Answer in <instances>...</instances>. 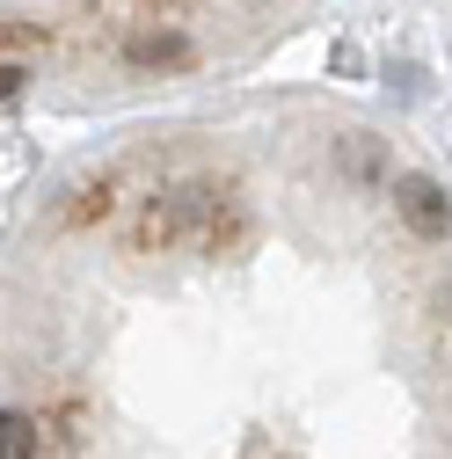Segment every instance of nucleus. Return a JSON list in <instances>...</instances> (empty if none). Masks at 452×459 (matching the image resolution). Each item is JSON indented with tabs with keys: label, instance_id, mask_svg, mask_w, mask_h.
<instances>
[{
	"label": "nucleus",
	"instance_id": "f257e3e1",
	"mask_svg": "<svg viewBox=\"0 0 452 459\" xmlns=\"http://www.w3.org/2000/svg\"><path fill=\"white\" fill-rule=\"evenodd\" d=\"M248 241V219L234 183H183V190H153L146 212L132 219V248L139 255H168V248H241Z\"/></svg>",
	"mask_w": 452,
	"mask_h": 459
},
{
	"label": "nucleus",
	"instance_id": "f03ea898",
	"mask_svg": "<svg viewBox=\"0 0 452 459\" xmlns=\"http://www.w3.org/2000/svg\"><path fill=\"white\" fill-rule=\"evenodd\" d=\"M117 59H125L132 74H176V66L197 59V37H190L183 22H125Z\"/></svg>",
	"mask_w": 452,
	"mask_h": 459
},
{
	"label": "nucleus",
	"instance_id": "7ed1b4c3",
	"mask_svg": "<svg viewBox=\"0 0 452 459\" xmlns=\"http://www.w3.org/2000/svg\"><path fill=\"white\" fill-rule=\"evenodd\" d=\"M394 212L416 241H452V197L430 183V176H402L394 183Z\"/></svg>",
	"mask_w": 452,
	"mask_h": 459
},
{
	"label": "nucleus",
	"instance_id": "20e7f679",
	"mask_svg": "<svg viewBox=\"0 0 452 459\" xmlns=\"http://www.w3.org/2000/svg\"><path fill=\"white\" fill-rule=\"evenodd\" d=\"M335 176L358 183V190L387 183V153H379V139H372V132H343V139H335Z\"/></svg>",
	"mask_w": 452,
	"mask_h": 459
},
{
	"label": "nucleus",
	"instance_id": "39448f33",
	"mask_svg": "<svg viewBox=\"0 0 452 459\" xmlns=\"http://www.w3.org/2000/svg\"><path fill=\"white\" fill-rule=\"evenodd\" d=\"M0 459H44V423L22 416V409H8V416H0Z\"/></svg>",
	"mask_w": 452,
	"mask_h": 459
},
{
	"label": "nucleus",
	"instance_id": "423d86ee",
	"mask_svg": "<svg viewBox=\"0 0 452 459\" xmlns=\"http://www.w3.org/2000/svg\"><path fill=\"white\" fill-rule=\"evenodd\" d=\"M109 204H117V183H109V176H95V183H81V190H74L66 219H74V226H95V219H109Z\"/></svg>",
	"mask_w": 452,
	"mask_h": 459
},
{
	"label": "nucleus",
	"instance_id": "0eeeda50",
	"mask_svg": "<svg viewBox=\"0 0 452 459\" xmlns=\"http://www.w3.org/2000/svg\"><path fill=\"white\" fill-rule=\"evenodd\" d=\"M44 44V22H0V51H37Z\"/></svg>",
	"mask_w": 452,
	"mask_h": 459
},
{
	"label": "nucleus",
	"instance_id": "6e6552de",
	"mask_svg": "<svg viewBox=\"0 0 452 459\" xmlns=\"http://www.w3.org/2000/svg\"><path fill=\"white\" fill-rule=\"evenodd\" d=\"M22 88H30V66L22 59H0V102H15Z\"/></svg>",
	"mask_w": 452,
	"mask_h": 459
}]
</instances>
